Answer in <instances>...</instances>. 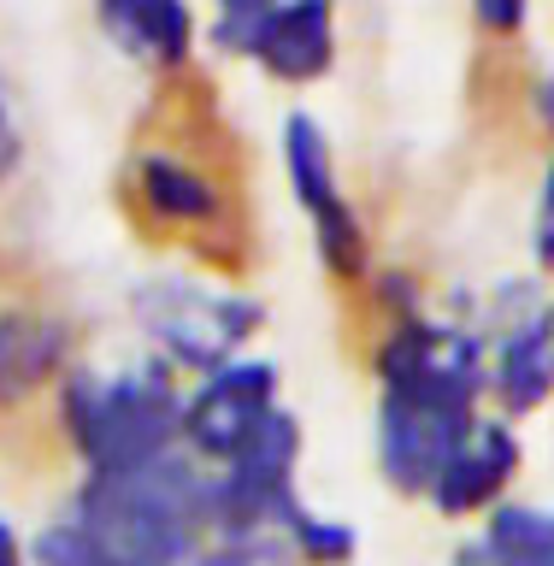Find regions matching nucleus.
Segmentation results:
<instances>
[{
	"label": "nucleus",
	"instance_id": "4be33fe9",
	"mask_svg": "<svg viewBox=\"0 0 554 566\" xmlns=\"http://www.w3.org/2000/svg\"><path fill=\"white\" fill-rule=\"evenodd\" d=\"M0 566H30V548L18 543V531L0 520Z\"/></svg>",
	"mask_w": 554,
	"mask_h": 566
},
{
	"label": "nucleus",
	"instance_id": "412c9836",
	"mask_svg": "<svg viewBox=\"0 0 554 566\" xmlns=\"http://www.w3.org/2000/svg\"><path fill=\"white\" fill-rule=\"evenodd\" d=\"M531 118L554 136V71H543V77L531 83Z\"/></svg>",
	"mask_w": 554,
	"mask_h": 566
},
{
	"label": "nucleus",
	"instance_id": "dca6fc26",
	"mask_svg": "<svg viewBox=\"0 0 554 566\" xmlns=\"http://www.w3.org/2000/svg\"><path fill=\"white\" fill-rule=\"evenodd\" d=\"M184 566H295L283 537H237V531H212Z\"/></svg>",
	"mask_w": 554,
	"mask_h": 566
},
{
	"label": "nucleus",
	"instance_id": "2eb2a0df",
	"mask_svg": "<svg viewBox=\"0 0 554 566\" xmlns=\"http://www.w3.org/2000/svg\"><path fill=\"white\" fill-rule=\"evenodd\" d=\"M30 566H130V560H118L106 543H95L83 525H71L65 513L53 525L35 531V543H30Z\"/></svg>",
	"mask_w": 554,
	"mask_h": 566
},
{
	"label": "nucleus",
	"instance_id": "20e7f679",
	"mask_svg": "<svg viewBox=\"0 0 554 566\" xmlns=\"http://www.w3.org/2000/svg\"><path fill=\"white\" fill-rule=\"evenodd\" d=\"M283 177L295 189V207L313 230V248L325 260V272L336 283H372V237L366 219L354 207V195L343 189V166L325 136V124L313 113L283 118Z\"/></svg>",
	"mask_w": 554,
	"mask_h": 566
},
{
	"label": "nucleus",
	"instance_id": "f3484780",
	"mask_svg": "<svg viewBox=\"0 0 554 566\" xmlns=\"http://www.w3.org/2000/svg\"><path fill=\"white\" fill-rule=\"evenodd\" d=\"M265 7H272V0H212V24H207L212 48L237 60L242 42H248V30L260 24V12H265Z\"/></svg>",
	"mask_w": 554,
	"mask_h": 566
},
{
	"label": "nucleus",
	"instance_id": "6ab92c4d",
	"mask_svg": "<svg viewBox=\"0 0 554 566\" xmlns=\"http://www.w3.org/2000/svg\"><path fill=\"white\" fill-rule=\"evenodd\" d=\"M18 159H24V124H18L12 88H7V77H0V184L18 171Z\"/></svg>",
	"mask_w": 554,
	"mask_h": 566
},
{
	"label": "nucleus",
	"instance_id": "f8f14e48",
	"mask_svg": "<svg viewBox=\"0 0 554 566\" xmlns=\"http://www.w3.org/2000/svg\"><path fill=\"white\" fill-rule=\"evenodd\" d=\"M95 24L124 60L148 71H184L195 60V0H95Z\"/></svg>",
	"mask_w": 554,
	"mask_h": 566
},
{
	"label": "nucleus",
	"instance_id": "ddd939ff",
	"mask_svg": "<svg viewBox=\"0 0 554 566\" xmlns=\"http://www.w3.org/2000/svg\"><path fill=\"white\" fill-rule=\"evenodd\" d=\"M449 566H554V507L502 502L478 537L454 548Z\"/></svg>",
	"mask_w": 554,
	"mask_h": 566
},
{
	"label": "nucleus",
	"instance_id": "aec40b11",
	"mask_svg": "<svg viewBox=\"0 0 554 566\" xmlns=\"http://www.w3.org/2000/svg\"><path fill=\"white\" fill-rule=\"evenodd\" d=\"M531 248H537V265L554 272V159L543 171V195H537V224H531Z\"/></svg>",
	"mask_w": 554,
	"mask_h": 566
},
{
	"label": "nucleus",
	"instance_id": "f257e3e1",
	"mask_svg": "<svg viewBox=\"0 0 554 566\" xmlns=\"http://www.w3.org/2000/svg\"><path fill=\"white\" fill-rule=\"evenodd\" d=\"M65 520L83 525L130 566H184L219 531L212 472L189 449H171L159 460H142V467L83 478Z\"/></svg>",
	"mask_w": 554,
	"mask_h": 566
},
{
	"label": "nucleus",
	"instance_id": "a211bd4d",
	"mask_svg": "<svg viewBox=\"0 0 554 566\" xmlns=\"http://www.w3.org/2000/svg\"><path fill=\"white\" fill-rule=\"evenodd\" d=\"M467 7H472V24L495 35V42H513L531 24V0H467Z\"/></svg>",
	"mask_w": 554,
	"mask_h": 566
},
{
	"label": "nucleus",
	"instance_id": "4468645a",
	"mask_svg": "<svg viewBox=\"0 0 554 566\" xmlns=\"http://www.w3.org/2000/svg\"><path fill=\"white\" fill-rule=\"evenodd\" d=\"M290 555L295 566H348L354 555H360V537H354L348 520H331V513H301V520L290 525Z\"/></svg>",
	"mask_w": 554,
	"mask_h": 566
},
{
	"label": "nucleus",
	"instance_id": "39448f33",
	"mask_svg": "<svg viewBox=\"0 0 554 566\" xmlns=\"http://www.w3.org/2000/svg\"><path fill=\"white\" fill-rule=\"evenodd\" d=\"M490 401L502 419L537 413L554 396V295L543 283H495L490 295Z\"/></svg>",
	"mask_w": 554,
	"mask_h": 566
},
{
	"label": "nucleus",
	"instance_id": "9b49d317",
	"mask_svg": "<svg viewBox=\"0 0 554 566\" xmlns=\"http://www.w3.org/2000/svg\"><path fill=\"white\" fill-rule=\"evenodd\" d=\"M520 472V431L513 419L502 413H478L467 431H460L454 454L442 460L437 484H431V502L442 520H472V513H490L508 502V484Z\"/></svg>",
	"mask_w": 554,
	"mask_h": 566
},
{
	"label": "nucleus",
	"instance_id": "7ed1b4c3",
	"mask_svg": "<svg viewBox=\"0 0 554 566\" xmlns=\"http://www.w3.org/2000/svg\"><path fill=\"white\" fill-rule=\"evenodd\" d=\"M130 318L148 336L154 360L171 371H219L242 360V348L260 336L265 307L260 295L237 290V283H207V277H148L130 290Z\"/></svg>",
	"mask_w": 554,
	"mask_h": 566
},
{
	"label": "nucleus",
	"instance_id": "0eeeda50",
	"mask_svg": "<svg viewBox=\"0 0 554 566\" xmlns=\"http://www.w3.org/2000/svg\"><path fill=\"white\" fill-rule=\"evenodd\" d=\"M130 207L159 237H219L230 224V184L195 148H142L130 154Z\"/></svg>",
	"mask_w": 554,
	"mask_h": 566
},
{
	"label": "nucleus",
	"instance_id": "9d476101",
	"mask_svg": "<svg viewBox=\"0 0 554 566\" xmlns=\"http://www.w3.org/2000/svg\"><path fill=\"white\" fill-rule=\"evenodd\" d=\"M336 42H343L336 35V0H272L260 12V24L248 30L237 60H254L283 88H307L331 77Z\"/></svg>",
	"mask_w": 554,
	"mask_h": 566
},
{
	"label": "nucleus",
	"instance_id": "423d86ee",
	"mask_svg": "<svg viewBox=\"0 0 554 566\" xmlns=\"http://www.w3.org/2000/svg\"><path fill=\"white\" fill-rule=\"evenodd\" d=\"M283 407V371L272 360H230L184 389V449L201 467H224L248 437Z\"/></svg>",
	"mask_w": 554,
	"mask_h": 566
},
{
	"label": "nucleus",
	"instance_id": "f03ea898",
	"mask_svg": "<svg viewBox=\"0 0 554 566\" xmlns=\"http://www.w3.org/2000/svg\"><path fill=\"white\" fill-rule=\"evenodd\" d=\"M60 437L77 454L83 478L124 472L142 460L184 449V384L171 366H71L53 389Z\"/></svg>",
	"mask_w": 554,
	"mask_h": 566
},
{
	"label": "nucleus",
	"instance_id": "1a4fd4ad",
	"mask_svg": "<svg viewBox=\"0 0 554 566\" xmlns=\"http://www.w3.org/2000/svg\"><path fill=\"white\" fill-rule=\"evenodd\" d=\"M478 413H460V407H431V401H401V396H378V413H372V442H378V472L389 490L401 495H431L442 460L454 454L460 431H467Z\"/></svg>",
	"mask_w": 554,
	"mask_h": 566
},
{
	"label": "nucleus",
	"instance_id": "6e6552de",
	"mask_svg": "<svg viewBox=\"0 0 554 566\" xmlns=\"http://www.w3.org/2000/svg\"><path fill=\"white\" fill-rule=\"evenodd\" d=\"M77 366V336L42 301H0V419L24 413Z\"/></svg>",
	"mask_w": 554,
	"mask_h": 566
}]
</instances>
